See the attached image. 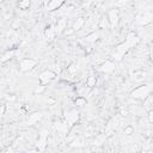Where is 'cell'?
Listing matches in <instances>:
<instances>
[{"label": "cell", "mask_w": 153, "mask_h": 153, "mask_svg": "<svg viewBox=\"0 0 153 153\" xmlns=\"http://www.w3.org/2000/svg\"><path fill=\"white\" fill-rule=\"evenodd\" d=\"M152 19H153V13L152 12H143L142 14L137 16L136 23L140 24V25H147L152 22Z\"/></svg>", "instance_id": "obj_10"}, {"label": "cell", "mask_w": 153, "mask_h": 153, "mask_svg": "<svg viewBox=\"0 0 153 153\" xmlns=\"http://www.w3.org/2000/svg\"><path fill=\"white\" fill-rule=\"evenodd\" d=\"M76 73H78V65L73 62V63H71V65L67 67V74L73 78V76L76 75Z\"/></svg>", "instance_id": "obj_18"}, {"label": "cell", "mask_w": 153, "mask_h": 153, "mask_svg": "<svg viewBox=\"0 0 153 153\" xmlns=\"http://www.w3.org/2000/svg\"><path fill=\"white\" fill-rule=\"evenodd\" d=\"M37 65V61L35 59H23L19 62V69L22 72H29Z\"/></svg>", "instance_id": "obj_7"}, {"label": "cell", "mask_w": 153, "mask_h": 153, "mask_svg": "<svg viewBox=\"0 0 153 153\" xmlns=\"http://www.w3.org/2000/svg\"><path fill=\"white\" fill-rule=\"evenodd\" d=\"M108 20H109V24L111 27H115L117 26L118 24V20H120V13H118V10L116 8H112L108 12Z\"/></svg>", "instance_id": "obj_9"}, {"label": "cell", "mask_w": 153, "mask_h": 153, "mask_svg": "<svg viewBox=\"0 0 153 153\" xmlns=\"http://www.w3.org/2000/svg\"><path fill=\"white\" fill-rule=\"evenodd\" d=\"M147 116H148V122L152 123V122H153V110H149V111L147 112Z\"/></svg>", "instance_id": "obj_25"}, {"label": "cell", "mask_w": 153, "mask_h": 153, "mask_svg": "<svg viewBox=\"0 0 153 153\" xmlns=\"http://www.w3.org/2000/svg\"><path fill=\"white\" fill-rule=\"evenodd\" d=\"M56 30H55V26L54 25H49L45 27L44 30V38L47 41H53L55 37H56Z\"/></svg>", "instance_id": "obj_12"}, {"label": "cell", "mask_w": 153, "mask_h": 153, "mask_svg": "<svg viewBox=\"0 0 153 153\" xmlns=\"http://www.w3.org/2000/svg\"><path fill=\"white\" fill-rule=\"evenodd\" d=\"M41 118H42V114L41 112H35V114L30 115V117H29V120H27L26 123H27V126H32L36 122H38Z\"/></svg>", "instance_id": "obj_17"}, {"label": "cell", "mask_w": 153, "mask_h": 153, "mask_svg": "<svg viewBox=\"0 0 153 153\" xmlns=\"http://www.w3.org/2000/svg\"><path fill=\"white\" fill-rule=\"evenodd\" d=\"M96 84H97V76L96 75L91 74V75H88L86 78V86L87 87H94Z\"/></svg>", "instance_id": "obj_21"}, {"label": "cell", "mask_w": 153, "mask_h": 153, "mask_svg": "<svg viewBox=\"0 0 153 153\" xmlns=\"http://www.w3.org/2000/svg\"><path fill=\"white\" fill-rule=\"evenodd\" d=\"M121 122H122V116H121V115H116V116L111 117V118L109 120V122L106 123V126H105L104 134H105V135H111V134H114V133L118 129V127L121 126Z\"/></svg>", "instance_id": "obj_3"}, {"label": "cell", "mask_w": 153, "mask_h": 153, "mask_svg": "<svg viewBox=\"0 0 153 153\" xmlns=\"http://www.w3.org/2000/svg\"><path fill=\"white\" fill-rule=\"evenodd\" d=\"M66 2V0H49L45 5V10L48 12H53V11H56L59 10L63 4Z\"/></svg>", "instance_id": "obj_11"}, {"label": "cell", "mask_w": 153, "mask_h": 153, "mask_svg": "<svg viewBox=\"0 0 153 153\" xmlns=\"http://www.w3.org/2000/svg\"><path fill=\"white\" fill-rule=\"evenodd\" d=\"M134 133V128L131 127V126H127L126 128H124V134L126 135H130V134H133Z\"/></svg>", "instance_id": "obj_24"}, {"label": "cell", "mask_w": 153, "mask_h": 153, "mask_svg": "<svg viewBox=\"0 0 153 153\" xmlns=\"http://www.w3.org/2000/svg\"><path fill=\"white\" fill-rule=\"evenodd\" d=\"M55 78H56V73H55L53 69H45L44 72H42V73L38 75V81H39V85L45 86V85H48L50 81H53Z\"/></svg>", "instance_id": "obj_5"}, {"label": "cell", "mask_w": 153, "mask_h": 153, "mask_svg": "<svg viewBox=\"0 0 153 153\" xmlns=\"http://www.w3.org/2000/svg\"><path fill=\"white\" fill-rule=\"evenodd\" d=\"M84 24H85V19H84L82 17H79V18L74 22V24H73V30H74V31H79V30L84 26Z\"/></svg>", "instance_id": "obj_20"}, {"label": "cell", "mask_w": 153, "mask_h": 153, "mask_svg": "<svg viewBox=\"0 0 153 153\" xmlns=\"http://www.w3.org/2000/svg\"><path fill=\"white\" fill-rule=\"evenodd\" d=\"M54 128H55L57 131L63 133V134H67V133L69 131V128H68V126H67V123H66L65 121H57V122H55Z\"/></svg>", "instance_id": "obj_13"}, {"label": "cell", "mask_w": 153, "mask_h": 153, "mask_svg": "<svg viewBox=\"0 0 153 153\" xmlns=\"http://www.w3.org/2000/svg\"><path fill=\"white\" fill-rule=\"evenodd\" d=\"M16 54V49H11V50H7L2 54V56L0 57V62H6L8 60H11Z\"/></svg>", "instance_id": "obj_16"}, {"label": "cell", "mask_w": 153, "mask_h": 153, "mask_svg": "<svg viewBox=\"0 0 153 153\" xmlns=\"http://www.w3.org/2000/svg\"><path fill=\"white\" fill-rule=\"evenodd\" d=\"M80 118V112L79 110L76 109H72V110H68L65 112V116H63V121L67 123L68 128L72 129L74 127V124H76V122L79 121Z\"/></svg>", "instance_id": "obj_4"}, {"label": "cell", "mask_w": 153, "mask_h": 153, "mask_svg": "<svg viewBox=\"0 0 153 153\" xmlns=\"http://www.w3.org/2000/svg\"><path fill=\"white\" fill-rule=\"evenodd\" d=\"M99 72L102 73H105V74H109V73H112L115 69H116V62L114 60H106L105 62H103L100 66H99Z\"/></svg>", "instance_id": "obj_8"}, {"label": "cell", "mask_w": 153, "mask_h": 153, "mask_svg": "<svg viewBox=\"0 0 153 153\" xmlns=\"http://www.w3.org/2000/svg\"><path fill=\"white\" fill-rule=\"evenodd\" d=\"M48 130L47 129H43L41 130L39 133V137H38V141H37V151L38 152H44L45 148H47V145H48Z\"/></svg>", "instance_id": "obj_6"}, {"label": "cell", "mask_w": 153, "mask_h": 153, "mask_svg": "<svg viewBox=\"0 0 153 153\" xmlns=\"http://www.w3.org/2000/svg\"><path fill=\"white\" fill-rule=\"evenodd\" d=\"M99 37H100L99 31H93V32L86 35L84 39H85L86 42H88V43H94V42H97V41L99 39Z\"/></svg>", "instance_id": "obj_14"}, {"label": "cell", "mask_w": 153, "mask_h": 153, "mask_svg": "<svg viewBox=\"0 0 153 153\" xmlns=\"http://www.w3.org/2000/svg\"><path fill=\"white\" fill-rule=\"evenodd\" d=\"M140 41H141V39H140V37L137 36L136 32L129 31V32L127 33V36H126L124 42H122V43H120L118 45H116L115 49L112 50V53H111L112 60H114L115 62L121 61V60L124 57V55H126L130 49H133V48H135L136 45H139Z\"/></svg>", "instance_id": "obj_1"}, {"label": "cell", "mask_w": 153, "mask_h": 153, "mask_svg": "<svg viewBox=\"0 0 153 153\" xmlns=\"http://www.w3.org/2000/svg\"><path fill=\"white\" fill-rule=\"evenodd\" d=\"M152 103H153V98H152V96H147L145 99H143V109L148 112L149 110H152Z\"/></svg>", "instance_id": "obj_19"}, {"label": "cell", "mask_w": 153, "mask_h": 153, "mask_svg": "<svg viewBox=\"0 0 153 153\" xmlns=\"http://www.w3.org/2000/svg\"><path fill=\"white\" fill-rule=\"evenodd\" d=\"M74 104L78 108H82V106L86 105V98H84V97H76L75 100H74Z\"/></svg>", "instance_id": "obj_23"}, {"label": "cell", "mask_w": 153, "mask_h": 153, "mask_svg": "<svg viewBox=\"0 0 153 153\" xmlns=\"http://www.w3.org/2000/svg\"><path fill=\"white\" fill-rule=\"evenodd\" d=\"M66 25H67V22H66V19H60L59 22H57V24L55 25V30H56V33L57 35H60V33H62L63 31H65V29H66Z\"/></svg>", "instance_id": "obj_15"}, {"label": "cell", "mask_w": 153, "mask_h": 153, "mask_svg": "<svg viewBox=\"0 0 153 153\" xmlns=\"http://www.w3.org/2000/svg\"><path fill=\"white\" fill-rule=\"evenodd\" d=\"M31 6V0H20L18 4V7L20 10H27Z\"/></svg>", "instance_id": "obj_22"}, {"label": "cell", "mask_w": 153, "mask_h": 153, "mask_svg": "<svg viewBox=\"0 0 153 153\" xmlns=\"http://www.w3.org/2000/svg\"><path fill=\"white\" fill-rule=\"evenodd\" d=\"M152 92V85L151 84H142L137 87H135L131 92H130V97L134 99H145L148 94H151Z\"/></svg>", "instance_id": "obj_2"}]
</instances>
